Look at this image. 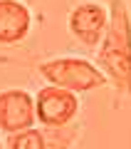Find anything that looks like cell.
Listing matches in <instances>:
<instances>
[{
	"mask_svg": "<svg viewBox=\"0 0 131 149\" xmlns=\"http://www.w3.org/2000/svg\"><path fill=\"white\" fill-rule=\"evenodd\" d=\"M97 65L119 95L131 97V10L126 0L109 3V27L97 52Z\"/></svg>",
	"mask_w": 131,
	"mask_h": 149,
	"instance_id": "6da1fadb",
	"label": "cell"
},
{
	"mask_svg": "<svg viewBox=\"0 0 131 149\" xmlns=\"http://www.w3.org/2000/svg\"><path fill=\"white\" fill-rule=\"evenodd\" d=\"M40 74L50 85L64 87L72 92H94L109 85V77L99 65L84 57H54L40 65Z\"/></svg>",
	"mask_w": 131,
	"mask_h": 149,
	"instance_id": "7a4b0ae2",
	"label": "cell"
},
{
	"mask_svg": "<svg viewBox=\"0 0 131 149\" xmlns=\"http://www.w3.org/2000/svg\"><path fill=\"white\" fill-rule=\"evenodd\" d=\"M35 109H37V122L45 124V127L72 124V119L79 112L77 92L57 87V85H45L35 95Z\"/></svg>",
	"mask_w": 131,
	"mask_h": 149,
	"instance_id": "3957f363",
	"label": "cell"
},
{
	"mask_svg": "<svg viewBox=\"0 0 131 149\" xmlns=\"http://www.w3.org/2000/svg\"><path fill=\"white\" fill-rule=\"evenodd\" d=\"M106 27H109V10L97 0L79 3L69 13V30L84 47H99L106 35Z\"/></svg>",
	"mask_w": 131,
	"mask_h": 149,
	"instance_id": "277c9868",
	"label": "cell"
},
{
	"mask_svg": "<svg viewBox=\"0 0 131 149\" xmlns=\"http://www.w3.org/2000/svg\"><path fill=\"white\" fill-rule=\"evenodd\" d=\"M37 109L35 97L25 90H5L0 92V132L15 134L35 127Z\"/></svg>",
	"mask_w": 131,
	"mask_h": 149,
	"instance_id": "5b68a950",
	"label": "cell"
},
{
	"mask_svg": "<svg viewBox=\"0 0 131 149\" xmlns=\"http://www.w3.org/2000/svg\"><path fill=\"white\" fill-rule=\"evenodd\" d=\"M32 15L20 0H0V45H17L30 35Z\"/></svg>",
	"mask_w": 131,
	"mask_h": 149,
	"instance_id": "8992f818",
	"label": "cell"
},
{
	"mask_svg": "<svg viewBox=\"0 0 131 149\" xmlns=\"http://www.w3.org/2000/svg\"><path fill=\"white\" fill-rule=\"evenodd\" d=\"M8 149H47V142H45V132L37 127L22 129V132L8 134Z\"/></svg>",
	"mask_w": 131,
	"mask_h": 149,
	"instance_id": "52a82bcc",
	"label": "cell"
},
{
	"mask_svg": "<svg viewBox=\"0 0 131 149\" xmlns=\"http://www.w3.org/2000/svg\"><path fill=\"white\" fill-rule=\"evenodd\" d=\"M45 142H47V149H72L74 139L79 137L82 129L72 127V124H64V127H45Z\"/></svg>",
	"mask_w": 131,
	"mask_h": 149,
	"instance_id": "ba28073f",
	"label": "cell"
}]
</instances>
